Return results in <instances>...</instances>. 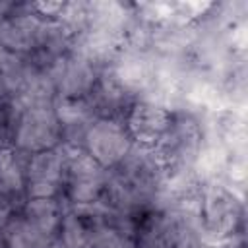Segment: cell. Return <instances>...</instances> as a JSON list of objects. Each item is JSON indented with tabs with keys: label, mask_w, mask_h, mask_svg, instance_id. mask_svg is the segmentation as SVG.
<instances>
[{
	"label": "cell",
	"mask_w": 248,
	"mask_h": 248,
	"mask_svg": "<svg viewBox=\"0 0 248 248\" xmlns=\"http://www.w3.org/2000/svg\"><path fill=\"white\" fill-rule=\"evenodd\" d=\"M45 19L31 4H14L0 19V46L16 56L29 58L39 43Z\"/></svg>",
	"instance_id": "cell-10"
},
{
	"label": "cell",
	"mask_w": 248,
	"mask_h": 248,
	"mask_svg": "<svg viewBox=\"0 0 248 248\" xmlns=\"http://www.w3.org/2000/svg\"><path fill=\"white\" fill-rule=\"evenodd\" d=\"M196 232H200L196 213L167 207L163 203L153 205L134 221L138 248H178Z\"/></svg>",
	"instance_id": "cell-4"
},
{
	"label": "cell",
	"mask_w": 248,
	"mask_h": 248,
	"mask_svg": "<svg viewBox=\"0 0 248 248\" xmlns=\"http://www.w3.org/2000/svg\"><path fill=\"white\" fill-rule=\"evenodd\" d=\"M64 213L66 202L62 198H27L19 207V215L50 238H58Z\"/></svg>",
	"instance_id": "cell-15"
},
{
	"label": "cell",
	"mask_w": 248,
	"mask_h": 248,
	"mask_svg": "<svg viewBox=\"0 0 248 248\" xmlns=\"http://www.w3.org/2000/svg\"><path fill=\"white\" fill-rule=\"evenodd\" d=\"M93 248H138L132 229L128 227H112L107 231Z\"/></svg>",
	"instance_id": "cell-19"
},
{
	"label": "cell",
	"mask_w": 248,
	"mask_h": 248,
	"mask_svg": "<svg viewBox=\"0 0 248 248\" xmlns=\"http://www.w3.org/2000/svg\"><path fill=\"white\" fill-rule=\"evenodd\" d=\"M29 155L16 149L12 143L0 147V188L14 196L17 202H25V169Z\"/></svg>",
	"instance_id": "cell-16"
},
{
	"label": "cell",
	"mask_w": 248,
	"mask_h": 248,
	"mask_svg": "<svg viewBox=\"0 0 248 248\" xmlns=\"http://www.w3.org/2000/svg\"><path fill=\"white\" fill-rule=\"evenodd\" d=\"M196 219L200 232L211 242H232L244 227V205L240 198L221 182L200 184Z\"/></svg>",
	"instance_id": "cell-2"
},
{
	"label": "cell",
	"mask_w": 248,
	"mask_h": 248,
	"mask_svg": "<svg viewBox=\"0 0 248 248\" xmlns=\"http://www.w3.org/2000/svg\"><path fill=\"white\" fill-rule=\"evenodd\" d=\"M66 149V147H64ZM108 180V170L83 149H66V178L62 200L70 205H89L101 202Z\"/></svg>",
	"instance_id": "cell-7"
},
{
	"label": "cell",
	"mask_w": 248,
	"mask_h": 248,
	"mask_svg": "<svg viewBox=\"0 0 248 248\" xmlns=\"http://www.w3.org/2000/svg\"><path fill=\"white\" fill-rule=\"evenodd\" d=\"M203 145V132L200 122L184 112H174L172 124L161 141L153 147V153L169 180H176L188 176L200 155Z\"/></svg>",
	"instance_id": "cell-3"
},
{
	"label": "cell",
	"mask_w": 248,
	"mask_h": 248,
	"mask_svg": "<svg viewBox=\"0 0 248 248\" xmlns=\"http://www.w3.org/2000/svg\"><path fill=\"white\" fill-rule=\"evenodd\" d=\"M134 147V140L118 118H95L83 136L81 149L107 170L114 169Z\"/></svg>",
	"instance_id": "cell-8"
},
{
	"label": "cell",
	"mask_w": 248,
	"mask_h": 248,
	"mask_svg": "<svg viewBox=\"0 0 248 248\" xmlns=\"http://www.w3.org/2000/svg\"><path fill=\"white\" fill-rule=\"evenodd\" d=\"M172 118H174V110H170L169 107L153 99L140 97L128 108L124 116V124L136 145L153 149L170 128Z\"/></svg>",
	"instance_id": "cell-11"
},
{
	"label": "cell",
	"mask_w": 248,
	"mask_h": 248,
	"mask_svg": "<svg viewBox=\"0 0 248 248\" xmlns=\"http://www.w3.org/2000/svg\"><path fill=\"white\" fill-rule=\"evenodd\" d=\"M0 248H4V246H2V232H0Z\"/></svg>",
	"instance_id": "cell-23"
},
{
	"label": "cell",
	"mask_w": 248,
	"mask_h": 248,
	"mask_svg": "<svg viewBox=\"0 0 248 248\" xmlns=\"http://www.w3.org/2000/svg\"><path fill=\"white\" fill-rule=\"evenodd\" d=\"M167 176L153 149L136 145L108 170V180L101 203L114 215L136 221L143 211L159 203Z\"/></svg>",
	"instance_id": "cell-1"
},
{
	"label": "cell",
	"mask_w": 248,
	"mask_h": 248,
	"mask_svg": "<svg viewBox=\"0 0 248 248\" xmlns=\"http://www.w3.org/2000/svg\"><path fill=\"white\" fill-rule=\"evenodd\" d=\"M19 207H21V202H17L14 196H10L0 188V232L12 221V217L19 211Z\"/></svg>",
	"instance_id": "cell-21"
},
{
	"label": "cell",
	"mask_w": 248,
	"mask_h": 248,
	"mask_svg": "<svg viewBox=\"0 0 248 248\" xmlns=\"http://www.w3.org/2000/svg\"><path fill=\"white\" fill-rule=\"evenodd\" d=\"M141 95L136 93L110 66L103 68L97 79V85L89 97L91 107L97 118H118L124 120L128 108Z\"/></svg>",
	"instance_id": "cell-13"
},
{
	"label": "cell",
	"mask_w": 248,
	"mask_h": 248,
	"mask_svg": "<svg viewBox=\"0 0 248 248\" xmlns=\"http://www.w3.org/2000/svg\"><path fill=\"white\" fill-rule=\"evenodd\" d=\"M17 107L12 99H0V147L12 143V132L16 122Z\"/></svg>",
	"instance_id": "cell-20"
},
{
	"label": "cell",
	"mask_w": 248,
	"mask_h": 248,
	"mask_svg": "<svg viewBox=\"0 0 248 248\" xmlns=\"http://www.w3.org/2000/svg\"><path fill=\"white\" fill-rule=\"evenodd\" d=\"M48 74L54 79L56 99H89L97 85L101 68L70 50Z\"/></svg>",
	"instance_id": "cell-12"
},
{
	"label": "cell",
	"mask_w": 248,
	"mask_h": 248,
	"mask_svg": "<svg viewBox=\"0 0 248 248\" xmlns=\"http://www.w3.org/2000/svg\"><path fill=\"white\" fill-rule=\"evenodd\" d=\"M112 227H128L134 232V221L114 215L101 202L89 205L66 203L58 238L68 248H93L99 238Z\"/></svg>",
	"instance_id": "cell-5"
},
{
	"label": "cell",
	"mask_w": 248,
	"mask_h": 248,
	"mask_svg": "<svg viewBox=\"0 0 248 248\" xmlns=\"http://www.w3.org/2000/svg\"><path fill=\"white\" fill-rule=\"evenodd\" d=\"M54 110L62 128V147L81 149L83 136L93 124L95 110L89 99H56Z\"/></svg>",
	"instance_id": "cell-14"
},
{
	"label": "cell",
	"mask_w": 248,
	"mask_h": 248,
	"mask_svg": "<svg viewBox=\"0 0 248 248\" xmlns=\"http://www.w3.org/2000/svg\"><path fill=\"white\" fill-rule=\"evenodd\" d=\"M29 70V60L0 48V99H14Z\"/></svg>",
	"instance_id": "cell-18"
},
{
	"label": "cell",
	"mask_w": 248,
	"mask_h": 248,
	"mask_svg": "<svg viewBox=\"0 0 248 248\" xmlns=\"http://www.w3.org/2000/svg\"><path fill=\"white\" fill-rule=\"evenodd\" d=\"M50 248H68V246H66V244L60 240V238H56V240L52 242V246H50Z\"/></svg>",
	"instance_id": "cell-22"
},
{
	"label": "cell",
	"mask_w": 248,
	"mask_h": 248,
	"mask_svg": "<svg viewBox=\"0 0 248 248\" xmlns=\"http://www.w3.org/2000/svg\"><path fill=\"white\" fill-rule=\"evenodd\" d=\"M56 238L46 236L31 223H27L19 211L12 221L2 229V246L4 248H50Z\"/></svg>",
	"instance_id": "cell-17"
},
{
	"label": "cell",
	"mask_w": 248,
	"mask_h": 248,
	"mask_svg": "<svg viewBox=\"0 0 248 248\" xmlns=\"http://www.w3.org/2000/svg\"><path fill=\"white\" fill-rule=\"evenodd\" d=\"M12 145L25 155L56 149L62 145V128L52 107H25L17 108Z\"/></svg>",
	"instance_id": "cell-6"
},
{
	"label": "cell",
	"mask_w": 248,
	"mask_h": 248,
	"mask_svg": "<svg viewBox=\"0 0 248 248\" xmlns=\"http://www.w3.org/2000/svg\"><path fill=\"white\" fill-rule=\"evenodd\" d=\"M66 178V149L41 151L29 155L25 169V200L27 198H62Z\"/></svg>",
	"instance_id": "cell-9"
}]
</instances>
